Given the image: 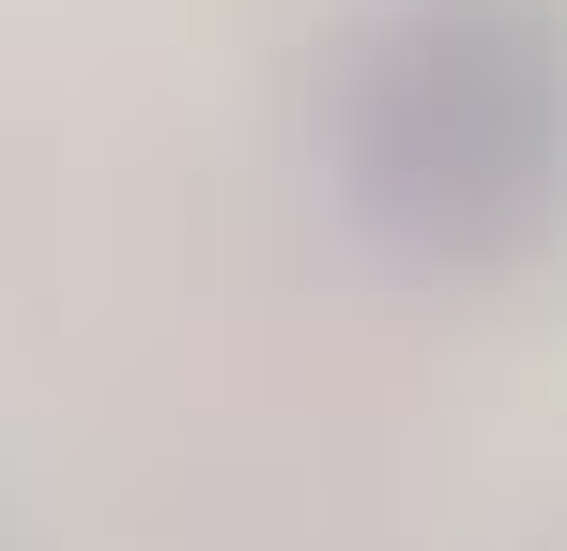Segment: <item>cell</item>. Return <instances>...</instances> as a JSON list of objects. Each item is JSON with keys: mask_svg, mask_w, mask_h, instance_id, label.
<instances>
[{"mask_svg": "<svg viewBox=\"0 0 567 551\" xmlns=\"http://www.w3.org/2000/svg\"><path fill=\"white\" fill-rule=\"evenodd\" d=\"M338 169L430 276L537 261L567 230V0H383L338 77Z\"/></svg>", "mask_w": 567, "mask_h": 551, "instance_id": "cell-1", "label": "cell"}]
</instances>
